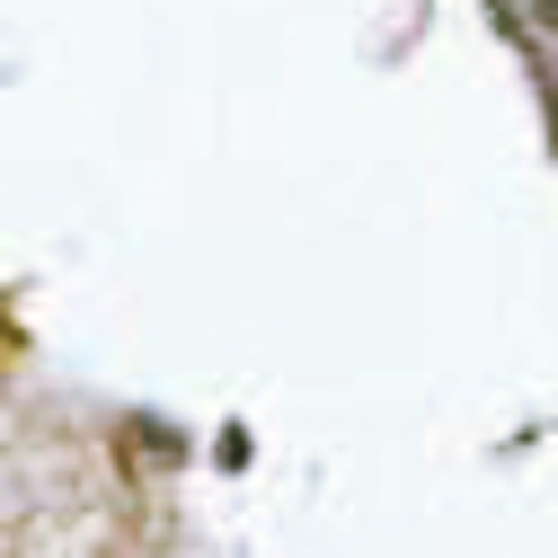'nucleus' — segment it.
Here are the masks:
<instances>
[{"instance_id": "f257e3e1", "label": "nucleus", "mask_w": 558, "mask_h": 558, "mask_svg": "<svg viewBox=\"0 0 558 558\" xmlns=\"http://www.w3.org/2000/svg\"><path fill=\"white\" fill-rule=\"evenodd\" d=\"M541 10H549V19H558V0H541Z\"/></svg>"}]
</instances>
